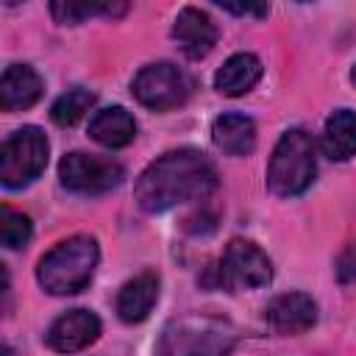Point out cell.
Segmentation results:
<instances>
[{
	"mask_svg": "<svg viewBox=\"0 0 356 356\" xmlns=\"http://www.w3.org/2000/svg\"><path fill=\"white\" fill-rule=\"evenodd\" d=\"M217 186L214 164L195 147H181L159 156L145 172L136 178L134 197L136 203L150 211H167L186 200H203Z\"/></svg>",
	"mask_w": 356,
	"mask_h": 356,
	"instance_id": "1",
	"label": "cell"
},
{
	"mask_svg": "<svg viewBox=\"0 0 356 356\" xmlns=\"http://www.w3.org/2000/svg\"><path fill=\"white\" fill-rule=\"evenodd\" d=\"M97 259V239L89 234H75L39 259L36 281L50 295H75L92 281Z\"/></svg>",
	"mask_w": 356,
	"mask_h": 356,
	"instance_id": "2",
	"label": "cell"
},
{
	"mask_svg": "<svg viewBox=\"0 0 356 356\" xmlns=\"http://www.w3.org/2000/svg\"><path fill=\"white\" fill-rule=\"evenodd\" d=\"M236 345V328L211 314H184L164 325L159 356H228Z\"/></svg>",
	"mask_w": 356,
	"mask_h": 356,
	"instance_id": "3",
	"label": "cell"
},
{
	"mask_svg": "<svg viewBox=\"0 0 356 356\" xmlns=\"http://www.w3.org/2000/svg\"><path fill=\"white\" fill-rule=\"evenodd\" d=\"M317 175V156H314V139L303 128L286 131L267 167V186L278 197H295L312 186Z\"/></svg>",
	"mask_w": 356,
	"mask_h": 356,
	"instance_id": "4",
	"label": "cell"
},
{
	"mask_svg": "<svg viewBox=\"0 0 356 356\" xmlns=\"http://www.w3.org/2000/svg\"><path fill=\"white\" fill-rule=\"evenodd\" d=\"M270 278H273V264H270L267 253L248 239H231L228 248L222 250L220 261L211 264L209 273L203 275V284L209 289L239 292V289L267 286Z\"/></svg>",
	"mask_w": 356,
	"mask_h": 356,
	"instance_id": "5",
	"label": "cell"
},
{
	"mask_svg": "<svg viewBox=\"0 0 356 356\" xmlns=\"http://www.w3.org/2000/svg\"><path fill=\"white\" fill-rule=\"evenodd\" d=\"M47 136L36 125H22L0 147V181L6 189L33 184L47 167Z\"/></svg>",
	"mask_w": 356,
	"mask_h": 356,
	"instance_id": "6",
	"label": "cell"
},
{
	"mask_svg": "<svg viewBox=\"0 0 356 356\" xmlns=\"http://www.w3.org/2000/svg\"><path fill=\"white\" fill-rule=\"evenodd\" d=\"M192 86L195 83L189 72L170 61H156V64L142 67L131 83L134 97L153 111H170V108L184 106L192 95Z\"/></svg>",
	"mask_w": 356,
	"mask_h": 356,
	"instance_id": "7",
	"label": "cell"
},
{
	"mask_svg": "<svg viewBox=\"0 0 356 356\" xmlns=\"http://www.w3.org/2000/svg\"><path fill=\"white\" fill-rule=\"evenodd\" d=\"M61 186L75 195H103L122 184L125 170L120 161L106 156H89V153H67L58 164Z\"/></svg>",
	"mask_w": 356,
	"mask_h": 356,
	"instance_id": "8",
	"label": "cell"
},
{
	"mask_svg": "<svg viewBox=\"0 0 356 356\" xmlns=\"http://www.w3.org/2000/svg\"><path fill=\"white\" fill-rule=\"evenodd\" d=\"M100 337V320L89 309H70L56 317L44 334V342L56 353H78Z\"/></svg>",
	"mask_w": 356,
	"mask_h": 356,
	"instance_id": "9",
	"label": "cell"
},
{
	"mask_svg": "<svg viewBox=\"0 0 356 356\" xmlns=\"http://www.w3.org/2000/svg\"><path fill=\"white\" fill-rule=\"evenodd\" d=\"M264 320L275 334H303L317 323V303L306 292H286L264 306Z\"/></svg>",
	"mask_w": 356,
	"mask_h": 356,
	"instance_id": "10",
	"label": "cell"
},
{
	"mask_svg": "<svg viewBox=\"0 0 356 356\" xmlns=\"http://www.w3.org/2000/svg\"><path fill=\"white\" fill-rule=\"evenodd\" d=\"M172 42L181 47L186 58H203L217 44V25L211 17L195 6H186L178 11L172 22Z\"/></svg>",
	"mask_w": 356,
	"mask_h": 356,
	"instance_id": "11",
	"label": "cell"
},
{
	"mask_svg": "<svg viewBox=\"0 0 356 356\" xmlns=\"http://www.w3.org/2000/svg\"><path fill=\"white\" fill-rule=\"evenodd\" d=\"M42 78L31 64H11L0 78V106L6 111L31 108L42 97Z\"/></svg>",
	"mask_w": 356,
	"mask_h": 356,
	"instance_id": "12",
	"label": "cell"
},
{
	"mask_svg": "<svg viewBox=\"0 0 356 356\" xmlns=\"http://www.w3.org/2000/svg\"><path fill=\"white\" fill-rule=\"evenodd\" d=\"M159 300V275L156 273H139L131 281L122 284L117 295V314L122 323H142Z\"/></svg>",
	"mask_w": 356,
	"mask_h": 356,
	"instance_id": "13",
	"label": "cell"
},
{
	"mask_svg": "<svg viewBox=\"0 0 356 356\" xmlns=\"http://www.w3.org/2000/svg\"><path fill=\"white\" fill-rule=\"evenodd\" d=\"M261 78V61L253 53H234L214 75V89L225 97H239L250 92Z\"/></svg>",
	"mask_w": 356,
	"mask_h": 356,
	"instance_id": "14",
	"label": "cell"
},
{
	"mask_svg": "<svg viewBox=\"0 0 356 356\" xmlns=\"http://www.w3.org/2000/svg\"><path fill=\"white\" fill-rule=\"evenodd\" d=\"M211 139L225 156H248L256 147V122L245 114H220L211 125Z\"/></svg>",
	"mask_w": 356,
	"mask_h": 356,
	"instance_id": "15",
	"label": "cell"
},
{
	"mask_svg": "<svg viewBox=\"0 0 356 356\" xmlns=\"http://www.w3.org/2000/svg\"><path fill=\"white\" fill-rule=\"evenodd\" d=\"M89 136L103 147H125L136 136V122L122 106H111L89 120Z\"/></svg>",
	"mask_w": 356,
	"mask_h": 356,
	"instance_id": "16",
	"label": "cell"
},
{
	"mask_svg": "<svg viewBox=\"0 0 356 356\" xmlns=\"http://www.w3.org/2000/svg\"><path fill=\"white\" fill-rule=\"evenodd\" d=\"M323 153L334 161H345L356 153V111L339 108L325 120Z\"/></svg>",
	"mask_w": 356,
	"mask_h": 356,
	"instance_id": "17",
	"label": "cell"
},
{
	"mask_svg": "<svg viewBox=\"0 0 356 356\" xmlns=\"http://www.w3.org/2000/svg\"><path fill=\"white\" fill-rule=\"evenodd\" d=\"M125 11H128L125 3H75V0H70V3H50V14L61 25H78V22H83L89 17H97V14L120 17Z\"/></svg>",
	"mask_w": 356,
	"mask_h": 356,
	"instance_id": "18",
	"label": "cell"
},
{
	"mask_svg": "<svg viewBox=\"0 0 356 356\" xmlns=\"http://www.w3.org/2000/svg\"><path fill=\"white\" fill-rule=\"evenodd\" d=\"M92 106H95V92L83 89V86H75V89L64 92V95L53 103L50 117H53V122H56V125L67 128V125H75V122H78V120H81Z\"/></svg>",
	"mask_w": 356,
	"mask_h": 356,
	"instance_id": "19",
	"label": "cell"
},
{
	"mask_svg": "<svg viewBox=\"0 0 356 356\" xmlns=\"http://www.w3.org/2000/svg\"><path fill=\"white\" fill-rule=\"evenodd\" d=\"M31 231H33V225H31L28 214L14 211L8 206L0 209V239H3L6 248H11V250L22 248L31 239Z\"/></svg>",
	"mask_w": 356,
	"mask_h": 356,
	"instance_id": "20",
	"label": "cell"
},
{
	"mask_svg": "<svg viewBox=\"0 0 356 356\" xmlns=\"http://www.w3.org/2000/svg\"><path fill=\"white\" fill-rule=\"evenodd\" d=\"M225 11H231V14H253V17H267L270 14V6L267 3H239V6H234V3H220Z\"/></svg>",
	"mask_w": 356,
	"mask_h": 356,
	"instance_id": "21",
	"label": "cell"
},
{
	"mask_svg": "<svg viewBox=\"0 0 356 356\" xmlns=\"http://www.w3.org/2000/svg\"><path fill=\"white\" fill-rule=\"evenodd\" d=\"M350 78H353V83H356V67H353V72H350Z\"/></svg>",
	"mask_w": 356,
	"mask_h": 356,
	"instance_id": "22",
	"label": "cell"
}]
</instances>
